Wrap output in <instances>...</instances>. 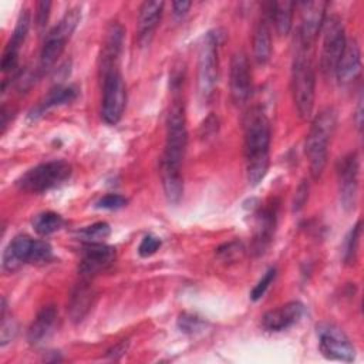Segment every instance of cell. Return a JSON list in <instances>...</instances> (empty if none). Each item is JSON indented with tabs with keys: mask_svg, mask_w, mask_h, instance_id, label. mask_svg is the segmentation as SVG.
I'll return each instance as SVG.
<instances>
[{
	"mask_svg": "<svg viewBox=\"0 0 364 364\" xmlns=\"http://www.w3.org/2000/svg\"><path fill=\"white\" fill-rule=\"evenodd\" d=\"M188 145V129L183 104L173 101L166 117V139L161 158V179L169 203H178L183 193L182 162Z\"/></svg>",
	"mask_w": 364,
	"mask_h": 364,
	"instance_id": "1",
	"label": "cell"
},
{
	"mask_svg": "<svg viewBox=\"0 0 364 364\" xmlns=\"http://www.w3.org/2000/svg\"><path fill=\"white\" fill-rule=\"evenodd\" d=\"M270 121L260 108H252L245 118L246 175L252 186L259 185L269 169Z\"/></svg>",
	"mask_w": 364,
	"mask_h": 364,
	"instance_id": "2",
	"label": "cell"
},
{
	"mask_svg": "<svg viewBox=\"0 0 364 364\" xmlns=\"http://www.w3.org/2000/svg\"><path fill=\"white\" fill-rule=\"evenodd\" d=\"M296 51L291 63V94L296 109L301 119H309L314 108L316 74L310 47L296 38Z\"/></svg>",
	"mask_w": 364,
	"mask_h": 364,
	"instance_id": "3",
	"label": "cell"
},
{
	"mask_svg": "<svg viewBox=\"0 0 364 364\" xmlns=\"http://www.w3.org/2000/svg\"><path fill=\"white\" fill-rule=\"evenodd\" d=\"M336 124H337V114L334 108L327 107L314 117L310 125V131L306 138L304 151L310 164V172L314 179L320 178L326 168L328 144L334 134Z\"/></svg>",
	"mask_w": 364,
	"mask_h": 364,
	"instance_id": "4",
	"label": "cell"
},
{
	"mask_svg": "<svg viewBox=\"0 0 364 364\" xmlns=\"http://www.w3.org/2000/svg\"><path fill=\"white\" fill-rule=\"evenodd\" d=\"M73 172L71 165L63 159L47 161L28 169L17 179V186L30 193H43L60 186Z\"/></svg>",
	"mask_w": 364,
	"mask_h": 364,
	"instance_id": "5",
	"label": "cell"
},
{
	"mask_svg": "<svg viewBox=\"0 0 364 364\" xmlns=\"http://www.w3.org/2000/svg\"><path fill=\"white\" fill-rule=\"evenodd\" d=\"M219 30L208 31L200 41L198 54V94L202 101H206L215 88L218 81V47L222 43Z\"/></svg>",
	"mask_w": 364,
	"mask_h": 364,
	"instance_id": "6",
	"label": "cell"
},
{
	"mask_svg": "<svg viewBox=\"0 0 364 364\" xmlns=\"http://www.w3.org/2000/svg\"><path fill=\"white\" fill-rule=\"evenodd\" d=\"M81 18V9L73 7L65 11L61 20L47 33L41 51H40V70L47 71L51 68L61 53L65 48L67 41L70 40L71 34L74 33L78 21Z\"/></svg>",
	"mask_w": 364,
	"mask_h": 364,
	"instance_id": "7",
	"label": "cell"
},
{
	"mask_svg": "<svg viewBox=\"0 0 364 364\" xmlns=\"http://www.w3.org/2000/svg\"><path fill=\"white\" fill-rule=\"evenodd\" d=\"M320 31L323 33L320 68L326 78H331L336 75L337 64L347 43L346 31L343 21L337 16L326 17Z\"/></svg>",
	"mask_w": 364,
	"mask_h": 364,
	"instance_id": "8",
	"label": "cell"
},
{
	"mask_svg": "<svg viewBox=\"0 0 364 364\" xmlns=\"http://www.w3.org/2000/svg\"><path fill=\"white\" fill-rule=\"evenodd\" d=\"M102 85L101 118L108 125H115L125 109L127 87L119 68L108 70L100 74Z\"/></svg>",
	"mask_w": 364,
	"mask_h": 364,
	"instance_id": "9",
	"label": "cell"
},
{
	"mask_svg": "<svg viewBox=\"0 0 364 364\" xmlns=\"http://www.w3.org/2000/svg\"><path fill=\"white\" fill-rule=\"evenodd\" d=\"M320 353L333 361L351 363L355 357V348L347 334L336 324L321 321L316 326Z\"/></svg>",
	"mask_w": 364,
	"mask_h": 364,
	"instance_id": "10",
	"label": "cell"
},
{
	"mask_svg": "<svg viewBox=\"0 0 364 364\" xmlns=\"http://www.w3.org/2000/svg\"><path fill=\"white\" fill-rule=\"evenodd\" d=\"M338 195L341 206L347 210L354 209L358 192V173L360 161L357 152H348L337 161L336 165Z\"/></svg>",
	"mask_w": 364,
	"mask_h": 364,
	"instance_id": "11",
	"label": "cell"
},
{
	"mask_svg": "<svg viewBox=\"0 0 364 364\" xmlns=\"http://www.w3.org/2000/svg\"><path fill=\"white\" fill-rule=\"evenodd\" d=\"M279 200L273 199L259 209L256 213L253 237L250 245V252L253 256H262L272 243L276 223H277Z\"/></svg>",
	"mask_w": 364,
	"mask_h": 364,
	"instance_id": "12",
	"label": "cell"
},
{
	"mask_svg": "<svg viewBox=\"0 0 364 364\" xmlns=\"http://www.w3.org/2000/svg\"><path fill=\"white\" fill-rule=\"evenodd\" d=\"M229 88L232 101L236 105H243L252 92V71L245 51H236L230 60Z\"/></svg>",
	"mask_w": 364,
	"mask_h": 364,
	"instance_id": "13",
	"label": "cell"
},
{
	"mask_svg": "<svg viewBox=\"0 0 364 364\" xmlns=\"http://www.w3.org/2000/svg\"><path fill=\"white\" fill-rule=\"evenodd\" d=\"M115 260V247L102 242L87 243L82 249V256L78 264L81 279L90 280L98 273L107 270Z\"/></svg>",
	"mask_w": 364,
	"mask_h": 364,
	"instance_id": "14",
	"label": "cell"
},
{
	"mask_svg": "<svg viewBox=\"0 0 364 364\" xmlns=\"http://www.w3.org/2000/svg\"><path fill=\"white\" fill-rule=\"evenodd\" d=\"M300 7V27L297 30V40L306 46L311 47L318 31L326 18V1H301L296 4Z\"/></svg>",
	"mask_w": 364,
	"mask_h": 364,
	"instance_id": "15",
	"label": "cell"
},
{
	"mask_svg": "<svg viewBox=\"0 0 364 364\" xmlns=\"http://www.w3.org/2000/svg\"><path fill=\"white\" fill-rule=\"evenodd\" d=\"M304 306L300 301H289L274 310H269L262 317V326L267 331H283L294 326L304 316Z\"/></svg>",
	"mask_w": 364,
	"mask_h": 364,
	"instance_id": "16",
	"label": "cell"
},
{
	"mask_svg": "<svg viewBox=\"0 0 364 364\" xmlns=\"http://www.w3.org/2000/svg\"><path fill=\"white\" fill-rule=\"evenodd\" d=\"M124 43V28L118 21H112L102 41V48L100 54V74L108 70L119 68V57Z\"/></svg>",
	"mask_w": 364,
	"mask_h": 364,
	"instance_id": "17",
	"label": "cell"
},
{
	"mask_svg": "<svg viewBox=\"0 0 364 364\" xmlns=\"http://www.w3.org/2000/svg\"><path fill=\"white\" fill-rule=\"evenodd\" d=\"M28 30H30V13L27 9H23L16 21L11 38L7 43L3 57H1V71L3 73H11L17 68L18 51L27 37Z\"/></svg>",
	"mask_w": 364,
	"mask_h": 364,
	"instance_id": "18",
	"label": "cell"
},
{
	"mask_svg": "<svg viewBox=\"0 0 364 364\" xmlns=\"http://www.w3.org/2000/svg\"><path fill=\"white\" fill-rule=\"evenodd\" d=\"M162 10L164 1H144L141 4L136 24V37L139 47L149 46L154 33L161 21Z\"/></svg>",
	"mask_w": 364,
	"mask_h": 364,
	"instance_id": "19",
	"label": "cell"
},
{
	"mask_svg": "<svg viewBox=\"0 0 364 364\" xmlns=\"http://www.w3.org/2000/svg\"><path fill=\"white\" fill-rule=\"evenodd\" d=\"M361 73V51L355 38H350L346 43L341 58L337 64L336 78L341 85H350Z\"/></svg>",
	"mask_w": 364,
	"mask_h": 364,
	"instance_id": "20",
	"label": "cell"
},
{
	"mask_svg": "<svg viewBox=\"0 0 364 364\" xmlns=\"http://www.w3.org/2000/svg\"><path fill=\"white\" fill-rule=\"evenodd\" d=\"M34 239L27 235H17L7 245L3 252V269L6 272H16L24 263H30V255Z\"/></svg>",
	"mask_w": 364,
	"mask_h": 364,
	"instance_id": "21",
	"label": "cell"
},
{
	"mask_svg": "<svg viewBox=\"0 0 364 364\" xmlns=\"http://www.w3.org/2000/svg\"><path fill=\"white\" fill-rule=\"evenodd\" d=\"M94 299L95 293L90 286V280L81 279V282L73 287L68 299L67 311L74 323L81 321L88 314L94 304Z\"/></svg>",
	"mask_w": 364,
	"mask_h": 364,
	"instance_id": "22",
	"label": "cell"
},
{
	"mask_svg": "<svg viewBox=\"0 0 364 364\" xmlns=\"http://www.w3.org/2000/svg\"><path fill=\"white\" fill-rule=\"evenodd\" d=\"M55 320H57V309L53 304L41 307V310L37 313L36 318L28 327L27 340L31 344L43 343L53 333Z\"/></svg>",
	"mask_w": 364,
	"mask_h": 364,
	"instance_id": "23",
	"label": "cell"
},
{
	"mask_svg": "<svg viewBox=\"0 0 364 364\" xmlns=\"http://www.w3.org/2000/svg\"><path fill=\"white\" fill-rule=\"evenodd\" d=\"M78 95V91L74 85H55L28 114L30 119H37L46 111L53 107H58L63 104H68L74 101Z\"/></svg>",
	"mask_w": 364,
	"mask_h": 364,
	"instance_id": "24",
	"label": "cell"
},
{
	"mask_svg": "<svg viewBox=\"0 0 364 364\" xmlns=\"http://www.w3.org/2000/svg\"><path fill=\"white\" fill-rule=\"evenodd\" d=\"M253 55L257 64L263 65L270 60L272 55V36L267 18L257 21L253 36Z\"/></svg>",
	"mask_w": 364,
	"mask_h": 364,
	"instance_id": "25",
	"label": "cell"
},
{
	"mask_svg": "<svg viewBox=\"0 0 364 364\" xmlns=\"http://www.w3.org/2000/svg\"><path fill=\"white\" fill-rule=\"evenodd\" d=\"M296 3L289 0L274 1L269 4V18L274 23L276 30L280 36L289 34L293 23V11H294Z\"/></svg>",
	"mask_w": 364,
	"mask_h": 364,
	"instance_id": "26",
	"label": "cell"
},
{
	"mask_svg": "<svg viewBox=\"0 0 364 364\" xmlns=\"http://www.w3.org/2000/svg\"><path fill=\"white\" fill-rule=\"evenodd\" d=\"M64 220L63 218L55 212H41L34 216L33 219V228L40 236H48L58 229H61Z\"/></svg>",
	"mask_w": 364,
	"mask_h": 364,
	"instance_id": "27",
	"label": "cell"
},
{
	"mask_svg": "<svg viewBox=\"0 0 364 364\" xmlns=\"http://www.w3.org/2000/svg\"><path fill=\"white\" fill-rule=\"evenodd\" d=\"M361 237V220H358L351 230L348 232L346 240H344V247H343V260L346 264H351L355 262L357 252H358V243Z\"/></svg>",
	"mask_w": 364,
	"mask_h": 364,
	"instance_id": "28",
	"label": "cell"
},
{
	"mask_svg": "<svg viewBox=\"0 0 364 364\" xmlns=\"http://www.w3.org/2000/svg\"><path fill=\"white\" fill-rule=\"evenodd\" d=\"M7 306H6V300L1 299V326H0V344L1 347H4L6 344L11 343V340H14L16 334H17V323L16 320L9 316L6 313Z\"/></svg>",
	"mask_w": 364,
	"mask_h": 364,
	"instance_id": "29",
	"label": "cell"
},
{
	"mask_svg": "<svg viewBox=\"0 0 364 364\" xmlns=\"http://www.w3.org/2000/svg\"><path fill=\"white\" fill-rule=\"evenodd\" d=\"M111 233V228L107 222H97V223H92L87 228H84L80 235L84 240H87L88 243H97V242H101L104 239H107Z\"/></svg>",
	"mask_w": 364,
	"mask_h": 364,
	"instance_id": "30",
	"label": "cell"
},
{
	"mask_svg": "<svg viewBox=\"0 0 364 364\" xmlns=\"http://www.w3.org/2000/svg\"><path fill=\"white\" fill-rule=\"evenodd\" d=\"M245 253V246L240 240H232L228 243H223L216 249V256L223 262H235L236 259H240Z\"/></svg>",
	"mask_w": 364,
	"mask_h": 364,
	"instance_id": "31",
	"label": "cell"
},
{
	"mask_svg": "<svg viewBox=\"0 0 364 364\" xmlns=\"http://www.w3.org/2000/svg\"><path fill=\"white\" fill-rule=\"evenodd\" d=\"M178 328L182 331V333H186V334H193V333H198L205 326V320L200 318L199 316L196 314H192V313H182L179 317H178Z\"/></svg>",
	"mask_w": 364,
	"mask_h": 364,
	"instance_id": "32",
	"label": "cell"
},
{
	"mask_svg": "<svg viewBox=\"0 0 364 364\" xmlns=\"http://www.w3.org/2000/svg\"><path fill=\"white\" fill-rule=\"evenodd\" d=\"M53 260V247L46 240H34L31 255H30V263H47Z\"/></svg>",
	"mask_w": 364,
	"mask_h": 364,
	"instance_id": "33",
	"label": "cell"
},
{
	"mask_svg": "<svg viewBox=\"0 0 364 364\" xmlns=\"http://www.w3.org/2000/svg\"><path fill=\"white\" fill-rule=\"evenodd\" d=\"M276 273H277L276 267H270V269L263 274V277L257 282V284H256V286L252 289V291H250V299H252L253 301H257L259 299L263 297V294L266 293V290L269 289V286L273 283V280H274V277H276Z\"/></svg>",
	"mask_w": 364,
	"mask_h": 364,
	"instance_id": "34",
	"label": "cell"
},
{
	"mask_svg": "<svg viewBox=\"0 0 364 364\" xmlns=\"http://www.w3.org/2000/svg\"><path fill=\"white\" fill-rule=\"evenodd\" d=\"M125 205H127V199L118 193H107L102 198H100L97 202L98 209H109V210L119 209Z\"/></svg>",
	"mask_w": 364,
	"mask_h": 364,
	"instance_id": "35",
	"label": "cell"
},
{
	"mask_svg": "<svg viewBox=\"0 0 364 364\" xmlns=\"http://www.w3.org/2000/svg\"><path fill=\"white\" fill-rule=\"evenodd\" d=\"M159 247H161V239L154 235H146L138 246V253L142 257H148V256H152Z\"/></svg>",
	"mask_w": 364,
	"mask_h": 364,
	"instance_id": "36",
	"label": "cell"
},
{
	"mask_svg": "<svg viewBox=\"0 0 364 364\" xmlns=\"http://www.w3.org/2000/svg\"><path fill=\"white\" fill-rule=\"evenodd\" d=\"M50 9H51V1L43 0V1L37 3V7H36V24H37V27L40 30L44 28L46 24H47V20H48V16H50Z\"/></svg>",
	"mask_w": 364,
	"mask_h": 364,
	"instance_id": "37",
	"label": "cell"
},
{
	"mask_svg": "<svg viewBox=\"0 0 364 364\" xmlns=\"http://www.w3.org/2000/svg\"><path fill=\"white\" fill-rule=\"evenodd\" d=\"M307 196H309V185L306 181H303L296 191L294 200H293V210H300L304 206Z\"/></svg>",
	"mask_w": 364,
	"mask_h": 364,
	"instance_id": "38",
	"label": "cell"
},
{
	"mask_svg": "<svg viewBox=\"0 0 364 364\" xmlns=\"http://www.w3.org/2000/svg\"><path fill=\"white\" fill-rule=\"evenodd\" d=\"M218 125H219L218 118H216L215 115H209V117L205 119V122L202 124V127H200V129H202L200 136L208 138V136L213 135V134L218 131Z\"/></svg>",
	"mask_w": 364,
	"mask_h": 364,
	"instance_id": "39",
	"label": "cell"
},
{
	"mask_svg": "<svg viewBox=\"0 0 364 364\" xmlns=\"http://www.w3.org/2000/svg\"><path fill=\"white\" fill-rule=\"evenodd\" d=\"M191 7V1H186V0H178V1H173L172 3V14L173 17L176 18H181L186 14V11L189 10Z\"/></svg>",
	"mask_w": 364,
	"mask_h": 364,
	"instance_id": "40",
	"label": "cell"
},
{
	"mask_svg": "<svg viewBox=\"0 0 364 364\" xmlns=\"http://www.w3.org/2000/svg\"><path fill=\"white\" fill-rule=\"evenodd\" d=\"M127 348H128V341H121V343L115 344L112 348H109L108 353H107V355H108L111 360H118L121 355L125 354Z\"/></svg>",
	"mask_w": 364,
	"mask_h": 364,
	"instance_id": "41",
	"label": "cell"
},
{
	"mask_svg": "<svg viewBox=\"0 0 364 364\" xmlns=\"http://www.w3.org/2000/svg\"><path fill=\"white\" fill-rule=\"evenodd\" d=\"M355 122H357V127H358V129H361V124H363V95L360 94V97H358V104H357V119H355Z\"/></svg>",
	"mask_w": 364,
	"mask_h": 364,
	"instance_id": "42",
	"label": "cell"
},
{
	"mask_svg": "<svg viewBox=\"0 0 364 364\" xmlns=\"http://www.w3.org/2000/svg\"><path fill=\"white\" fill-rule=\"evenodd\" d=\"M0 115H1V131L4 132V129H6V127H7V122H9V111H7V107H6V105H3Z\"/></svg>",
	"mask_w": 364,
	"mask_h": 364,
	"instance_id": "43",
	"label": "cell"
}]
</instances>
